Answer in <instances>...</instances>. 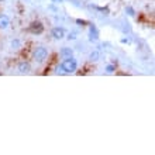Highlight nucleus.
<instances>
[{
  "instance_id": "f257e3e1",
  "label": "nucleus",
  "mask_w": 155,
  "mask_h": 155,
  "mask_svg": "<svg viewBox=\"0 0 155 155\" xmlns=\"http://www.w3.org/2000/svg\"><path fill=\"white\" fill-rule=\"evenodd\" d=\"M61 65H62V69H64L65 74H74L75 71L78 69V64H76V61H75L72 57L64 59V62H62Z\"/></svg>"
},
{
  "instance_id": "f03ea898",
  "label": "nucleus",
  "mask_w": 155,
  "mask_h": 155,
  "mask_svg": "<svg viewBox=\"0 0 155 155\" xmlns=\"http://www.w3.org/2000/svg\"><path fill=\"white\" fill-rule=\"evenodd\" d=\"M47 57H48V51H47V48H44V47H37V48L34 49L33 58H34V61L35 62L41 64V62H44L45 59H47Z\"/></svg>"
},
{
  "instance_id": "7ed1b4c3",
  "label": "nucleus",
  "mask_w": 155,
  "mask_h": 155,
  "mask_svg": "<svg viewBox=\"0 0 155 155\" xmlns=\"http://www.w3.org/2000/svg\"><path fill=\"white\" fill-rule=\"evenodd\" d=\"M30 33L34 34V35H40V34L44 33V25L41 21H33L31 25H30Z\"/></svg>"
},
{
  "instance_id": "20e7f679",
  "label": "nucleus",
  "mask_w": 155,
  "mask_h": 155,
  "mask_svg": "<svg viewBox=\"0 0 155 155\" xmlns=\"http://www.w3.org/2000/svg\"><path fill=\"white\" fill-rule=\"evenodd\" d=\"M51 35H52L55 40H62V38L65 37V30L62 28V27H55V28H52V31H51Z\"/></svg>"
},
{
  "instance_id": "39448f33",
  "label": "nucleus",
  "mask_w": 155,
  "mask_h": 155,
  "mask_svg": "<svg viewBox=\"0 0 155 155\" xmlns=\"http://www.w3.org/2000/svg\"><path fill=\"white\" fill-rule=\"evenodd\" d=\"M17 69H18V72L20 74H28V72H31V65H30V62H20L18 64V66H17Z\"/></svg>"
},
{
  "instance_id": "423d86ee",
  "label": "nucleus",
  "mask_w": 155,
  "mask_h": 155,
  "mask_svg": "<svg viewBox=\"0 0 155 155\" xmlns=\"http://www.w3.org/2000/svg\"><path fill=\"white\" fill-rule=\"evenodd\" d=\"M89 40L90 41H97L99 40V31L94 25H90L89 27Z\"/></svg>"
},
{
  "instance_id": "0eeeda50",
  "label": "nucleus",
  "mask_w": 155,
  "mask_h": 155,
  "mask_svg": "<svg viewBox=\"0 0 155 155\" xmlns=\"http://www.w3.org/2000/svg\"><path fill=\"white\" fill-rule=\"evenodd\" d=\"M59 55H61V58H64V59H66V58H71L72 55H74V49L64 47V48L59 51Z\"/></svg>"
},
{
  "instance_id": "6e6552de",
  "label": "nucleus",
  "mask_w": 155,
  "mask_h": 155,
  "mask_svg": "<svg viewBox=\"0 0 155 155\" xmlns=\"http://www.w3.org/2000/svg\"><path fill=\"white\" fill-rule=\"evenodd\" d=\"M10 25V20H8L7 16L4 14H0V30H6Z\"/></svg>"
},
{
  "instance_id": "1a4fd4ad",
  "label": "nucleus",
  "mask_w": 155,
  "mask_h": 155,
  "mask_svg": "<svg viewBox=\"0 0 155 155\" xmlns=\"http://www.w3.org/2000/svg\"><path fill=\"white\" fill-rule=\"evenodd\" d=\"M99 59H100V51H99V49H94V51H92V52L89 54V61L97 62Z\"/></svg>"
},
{
  "instance_id": "9d476101",
  "label": "nucleus",
  "mask_w": 155,
  "mask_h": 155,
  "mask_svg": "<svg viewBox=\"0 0 155 155\" xmlns=\"http://www.w3.org/2000/svg\"><path fill=\"white\" fill-rule=\"evenodd\" d=\"M21 47V42H20V40H12V42H10V48L12 49H18Z\"/></svg>"
},
{
  "instance_id": "9b49d317",
  "label": "nucleus",
  "mask_w": 155,
  "mask_h": 155,
  "mask_svg": "<svg viewBox=\"0 0 155 155\" xmlns=\"http://www.w3.org/2000/svg\"><path fill=\"white\" fill-rule=\"evenodd\" d=\"M126 13L128 14V16H131V17L135 16V10L131 7V6H127V7H126Z\"/></svg>"
},
{
  "instance_id": "f8f14e48",
  "label": "nucleus",
  "mask_w": 155,
  "mask_h": 155,
  "mask_svg": "<svg viewBox=\"0 0 155 155\" xmlns=\"http://www.w3.org/2000/svg\"><path fill=\"white\" fill-rule=\"evenodd\" d=\"M114 71H116L114 65H107V66H106V72H107V74H113Z\"/></svg>"
},
{
  "instance_id": "ddd939ff",
  "label": "nucleus",
  "mask_w": 155,
  "mask_h": 155,
  "mask_svg": "<svg viewBox=\"0 0 155 155\" xmlns=\"http://www.w3.org/2000/svg\"><path fill=\"white\" fill-rule=\"evenodd\" d=\"M66 38H68V40H76V38H78V34L75 33V31H72V33L68 34V37H66Z\"/></svg>"
},
{
  "instance_id": "4468645a",
  "label": "nucleus",
  "mask_w": 155,
  "mask_h": 155,
  "mask_svg": "<svg viewBox=\"0 0 155 155\" xmlns=\"http://www.w3.org/2000/svg\"><path fill=\"white\" fill-rule=\"evenodd\" d=\"M76 24H79V25H82V27H83V25H86L87 23H86L85 20H81V18H78V20H76Z\"/></svg>"
},
{
  "instance_id": "2eb2a0df",
  "label": "nucleus",
  "mask_w": 155,
  "mask_h": 155,
  "mask_svg": "<svg viewBox=\"0 0 155 155\" xmlns=\"http://www.w3.org/2000/svg\"><path fill=\"white\" fill-rule=\"evenodd\" d=\"M121 42L123 44H130V38H123Z\"/></svg>"
},
{
  "instance_id": "dca6fc26",
  "label": "nucleus",
  "mask_w": 155,
  "mask_h": 155,
  "mask_svg": "<svg viewBox=\"0 0 155 155\" xmlns=\"http://www.w3.org/2000/svg\"><path fill=\"white\" fill-rule=\"evenodd\" d=\"M54 3H64V0H52Z\"/></svg>"
},
{
  "instance_id": "f3484780",
  "label": "nucleus",
  "mask_w": 155,
  "mask_h": 155,
  "mask_svg": "<svg viewBox=\"0 0 155 155\" xmlns=\"http://www.w3.org/2000/svg\"><path fill=\"white\" fill-rule=\"evenodd\" d=\"M0 2H4V0H0Z\"/></svg>"
}]
</instances>
